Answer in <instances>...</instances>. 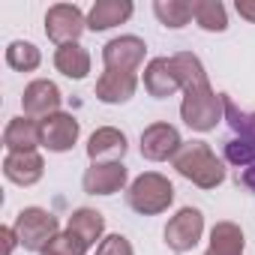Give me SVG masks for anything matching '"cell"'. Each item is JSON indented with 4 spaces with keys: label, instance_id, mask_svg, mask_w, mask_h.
<instances>
[{
    "label": "cell",
    "instance_id": "277c9868",
    "mask_svg": "<svg viewBox=\"0 0 255 255\" xmlns=\"http://www.w3.org/2000/svg\"><path fill=\"white\" fill-rule=\"evenodd\" d=\"M12 228H15L18 246H24L27 252H42V249L60 234L57 216L48 213L45 207H24V210H18Z\"/></svg>",
    "mask_w": 255,
    "mask_h": 255
},
{
    "label": "cell",
    "instance_id": "d6986e66",
    "mask_svg": "<svg viewBox=\"0 0 255 255\" xmlns=\"http://www.w3.org/2000/svg\"><path fill=\"white\" fill-rule=\"evenodd\" d=\"M54 69L72 81H81L87 78L90 72V51L81 45V42H69V45H60L54 51Z\"/></svg>",
    "mask_w": 255,
    "mask_h": 255
},
{
    "label": "cell",
    "instance_id": "5bb4252c",
    "mask_svg": "<svg viewBox=\"0 0 255 255\" xmlns=\"http://www.w3.org/2000/svg\"><path fill=\"white\" fill-rule=\"evenodd\" d=\"M138 90V75L135 72H114V69H105L99 78H96V99L105 102V105H123L129 102Z\"/></svg>",
    "mask_w": 255,
    "mask_h": 255
},
{
    "label": "cell",
    "instance_id": "f546056e",
    "mask_svg": "<svg viewBox=\"0 0 255 255\" xmlns=\"http://www.w3.org/2000/svg\"><path fill=\"white\" fill-rule=\"evenodd\" d=\"M0 237H3V246H6V252H3V255H12V249H15V243H18L15 228H12V225H3V228H0Z\"/></svg>",
    "mask_w": 255,
    "mask_h": 255
},
{
    "label": "cell",
    "instance_id": "9a60e30c",
    "mask_svg": "<svg viewBox=\"0 0 255 255\" xmlns=\"http://www.w3.org/2000/svg\"><path fill=\"white\" fill-rule=\"evenodd\" d=\"M3 147L6 153H24V150H36L42 147V132H39V120L21 114L12 117L3 129Z\"/></svg>",
    "mask_w": 255,
    "mask_h": 255
},
{
    "label": "cell",
    "instance_id": "8992f818",
    "mask_svg": "<svg viewBox=\"0 0 255 255\" xmlns=\"http://www.w3.org/2000/svg\"><path fill=\"white\" fill-rule=\"evenodd\" d=\"M144 54H147V42L141 36H114L102 45V63L105 69H114V72H138V66L144 63Z\"/></svg>",
    "mask_w": 255,
    "mask_h": 255
},
{
    "label": "cell",
    "instance_id": "ac0fdd59",
    "mask_svg": "<svg viewBox=\"0 0 255 255\" xmlns=\"http://www.w3.org/2000/svg\"><path fill=\"white\" fill-rule=\"evenodd\" d=\"M66 231H72L75 237H81L87 246H96V243L105 240V237H102V234H105V216H102L99 210H93V207H78V210L69 213Z\"/></svg>",
    "mask_w": 255,
    "mask_h": 255
},
{
    "label": "cell",
    "instance_id": "ffe728a7",
    "mask_svg": "<svg viewBox=\"0 0 255 255\" xmlns=\"http://www.w3.org/2000/svg\"><path fill=\"white\" fill-rule=\"evenodd\" d=\"M171 63H174V72H177V78H180L183 93H186V90H198V87H210L207 72H204V63H201L192 51H177V54L171 57Z\"/></svg>",
    "mask_w": 255,
    "mask_h": 255
},
{
    "label": "cell",
    "instance_id": "3957f363",
    "mask_svg": "<svg viewBox=\"0 0 255 255\" xmlns=\"http://www.w3.org/2000/svg\"><path fill=\"white\" fill-rule=\"evenodd\" d=\"M180 117L192 132H213L219 120H225V93H216L213 87L186 90L180 102Z\"/></svg>",
    "mask_w": 255,
    "mask_h": 255
},
{
    "label": "cell",
    "instance_id": "8fae6325",
    "mask_svg": "<svg viewBox=\"0 0 255 255\" xmlns=\"http://www.w3.org/2000/svg\"><path fill=\"white\" fill-rule=\"evenodd\" d=\"M126 180H129V171L123 162H93L84 171L81 186L87 195H114L126 186Z\"/></svg>",
    "mask_w": 255,
    "mask_h": 255
},
{
    "label": "cell",
    "instance_id": "44dd1931",
    "mask_svg": "<svg viewBox=\"0 0 255 255\" xmlns=\"http://www.w3.org/2000/svg\"><path fill=\"white\" fill-rule=\"evenodd\" d=\"M243 246H246V237H243L237 222L225 219V222H216L210 228V246L207 249H213L219 255H243Z\"/></svg>",
    "mask_w": 255,
    "mask_h": 255
},
{
    "label": "cell",
    "instance_id": "1f68e13d",
    "mask_svg": "<svg viewBox=\"0 0 255 255\" xmlns=\"http://www.w3.org/2000/svg\"><path fill=\"white\" fill-rule=\"evenodd\" d=\"M204 255H219V252H213V249H207V252H204Z\"/></svg>",
    "mask_w": 255,
    "mask_h": 255
},
{
    "label": "cell",
    "instance_id": "603a6c76",
    "mask_svg": "<svg viewBox=\"0 0 255 255\" xmlns=\"http://www.w3.org/2000/svg\"><path fill=\"white\" fill-rule=\"evenodd\" d=\"M153 15L159 18V24L180 30L192 21V3H186V0H153Z\"/></svg>",
    "mask_w": 255,
    "mask_h": 255
},
{
    "label": "cell",
    "instance_id": "7c38bea8",
    "mask_svg": "<svg viewBox=\"0 0 255 255\" xmlns=\"http://www.w3.org/2000/svg\"><path fill=\"white\" fill-rule=\"evenodd\" d=\"M126 150V135L117 129V126H99L93 129L90 141H87V156H90V165L93 162H123Z\"/></svg>",
    "mask_w": 255,
    "mask_h": 255
},
{
    "label": "cell",
    "instance_id": "484cf974",
    "mask_svg": "<svg viewBox=\"0 0 255 255\" xmlns=\"http://www.w3.org/2000/svg\"><path fill=\"white\" fill-rule=\"evenodd\" d=\"M225 120H228V126L234 129L237 138H255V114L240 111L231 102V96H225Z\"/></svg>",
    "mask_w": 255,
    "mask_h": 255
},
{
    "label": "cell",
    "instance_id": "2e32d148",
    "mask_svg": "<svg viewBox=\"0 0 255 255\" xmlns=\"http://www.w3.org/2000/svg\"><path fill=\"white\" fill-rule=\"evenodd\" d=\"M135 6L132 0H96L87 12V30L99 33V30H111L117 24H126L132 18Z\"/></svg>",
    "mask_w": 255,
    "mask_h": 255
},
{
    "label": "cell",
    "instance_id": "9c48e42d",
    "mask_svg": "<svg viewBox=\"0 0 255 255\" xmlns=\"http://www.w3.org/2000/svg\"><path fill=\"white\" fill-rule=\"evenodd\" d=\"M180 147H183V138L177 132V126H171V123H150L141 132V156L150 162L174 159Z\"/></svg>",
    "mask_w": 255,
    "mask_h": 255
},
{
    "label": "cell",
    "instance_id": "83f0119b",
    "mask_svg": "<svg viewBox=\"0 0 255 255\" xmlns=\"http://www.w3.org/2000/svg\"><path fill=\"white\" fill-rule=\"evenodd\" d=\"M93 255H135V249H132V243L126 240L123 234H108V237L96 246Z\"/></svg>",
    "mask_w": 255,
    "mask_h": 255
},
{
    "label": "cell",
    "instance_id": "7a4b0ae2",
    "mask_svg": "<svg viewBox=\"0 0 255 255\" xmlns=\"http://www.w3.org/2000/svg\"><path fill=\"white\" fill-rule=\"evenodd\" d=\"M174 201V186L165 174L159 171H144L138 174L129 189H126V204H129L135 213L141 216H156V213H165Z\"/></svg>",
    "mask_w": 255,
    "mask_h": 255
},
{
    "label": "cell",
    "instance_id": "ba28073f",
    "mask_svg": "<svg viewBox=\"0 0 255 255\" xmlns=\"http://www.w3.org/2000/svg\"><path fill=\"white\" fill-rule=\"evenodd\" d=\"M39 132H42V147L51 150V153H66L75 147L78 135H81V123L66 114V111H57L45 120H39Z\"/></svg>",
    "mask_w": 255,
    "mask_h": 255
},
{
    "label": "cell",
    "instance_id": "cb8c5ba5",
    "mask_svg": "<svg viewBox=\"0 0 255 255\" xmlns=\"http://www.w3.org/2000/svg\"><path fill=\"white\" fill-rule=\"evenodd\" d=\"M6 63H9V69H15V72H33V69H39L42 54H39V48H36L33 42L15 39V42L6 45Z\"/></svg>",
    "mask_w": 255,
    "mask_h": 255
},
{
    "label": "cell",
    "instance_id": "4dcf8cb0",
    "mask_svg": "<svg viewBox=\"0 0 255 255\" xmlns=\"http://www.w3.org/2000/svg\"><path fill=\"white\" fill-rule=\"evenodd\" d=\"M237 183H243L249 192H255V165H249V168L237 171Z\"/></svg>",
    "mask_w": 255,
    "mask_h": 255
},
{
    "label": "cell",
    "instance_id": "6da1fadb",
    "mask_svg": "<svg viewBox=\"0 0 255 255\" xmlns=\"http://www.w3.org/2000/svg\"><path fill=\"white\" fill-rule=\"evenodd\" d=\"M171 162H174L177 174L192 180L198 189H216L225 180V165L207 141H183V147L177 150V156Z\"/></svg>",
    "mask_w": 255,
    "mask_h": 255
},
{
    "label": "cell",
    "instance_id": "d4e9b609",
    "mask_svg": "<svg viewBox=\"0 0 255 255\" xmlns=\"http://www.w3.org/2000/svg\"><path fill=\"white\" fill-rule=\"evenodd\" d=\"M225 162H231L237 171L255 165V138H228L225 141Z\"/></svg>",
    "mask_w": 255,
    "mask_h": 255
},
{
    "label": "cell",
    "instance_id": "e0dca14e",
    "mask_svg": "<svg viewBox=\"0 0 255 255\" xmlns=\"http://www.w3.org/2000/svg\"><path fill=\"white\" fill-rule=\"evenodd\" d=\"M144 90L153 99H168V96H174L180 90V78L174 72L171 57H153L144 66Z\"/></svg>",
    "mask_w": 255,
    "mask_h": 255
},
{
    "label": "cell",
    "instance_id": "30bf717a",
    "mask_svg": "<svg viewBox=\"0 0 255 255\" xmlns=\"http://www.w3.org/2000/svg\"><path fill=\"white\" fill-rule=\"evenodd\" d=\"M60 102H63L60 87H57L54 81H48V78L30 81V84L24 87V96H21V108H24V114L33 117V120H45V117L57 114V111H60Z\"/></svg>",
    "mask_w": 255,
    "mask_h": 255
},
{
    "label": "cell",
    "instance_id": "f1b7e54d",
    "mask_svg": "<svg viewBox=\"0 0 255 255\" xmlns=\"http://www.w3.org/2000/svg\"><path fill=\"white\" fill-rule=\"evenodd\" d=\"M234 9H237L240 18H246L249 24H255V0H237Z\"/></svg>",
    "mask_w": 255,
    "mask_h": 255
},
{
    "label": "cell",
    "instance_id": "4316f807",
    "mask_svg": "<svg viewBox=\"0 0 255 255\" xmlns=\"http://www.w3.org/2000/svg\"><path fill=\"white\" fill-rule=\"evenodd\" d=\"M87 243L81 240V237H75L72 231H60L39 255H87Z\"/></svg>",
    "mask_w": 255,
    "mask_h": 255
},
{
    "label": "cell",
    "instance_id": "5b68a950",
    "mask_svg": "<svg viewBox=\"0 0 255 255\" xmlns=\"http://www.w3.org/2000/svg\"><path fill=\"white\" fill-rule=\"evenodd\" d=\"M87 30V15L75 3H54L45 12V36L60 48L69 42H78V36Z\"/></svg>",
    "mask_w": 255,
    "mask_h": 255
},
{
    "label": "cell",
    "instance_id": "52a82bcc",
    "mask_svg": "<svg viewBox=\"0 0 255 255\" xmlns=\"http://www.w3.org/2000/svg\"><path fill=\"white\" fill-rule=\"evenodd\" d=\"M204 234V213L198 207H180L165 225V243L174 252H189Z\"/></svg>",
    "mask_w": 255,
    "mask_h": 255
},
{
    "label": "cell",
    "instance_id": "4fadbf2b",
    "mask_svg": "<svg viewBox=\"0 0 255 255\" xmlns=\"http://www.w3.org/2000/svg\"><path fill=\"white\" fill-rule=\"evenodd\" d=\"M3 174L15 186H33L45 174V159L39 150H24V153H6L3 156Z\"/></svg>",
    "mask_w": 255,
    "mask_h": 255
},
{
    "label": "cell",
    "instance_id": "7402d4cb",
    "mask_svg": "<svg viewBox=\"0 0 255 255\" xmlns=\"http://www.w3.org/2000/svg\"><path fill=\"white\" fill-rule=\"evenodd\" d=\"M192 18L207 33H225L228 30V12L219 0H192Z\"/></svg>",
    "mask_w": 255,
    "mask_h": 255
}]
</instances>
